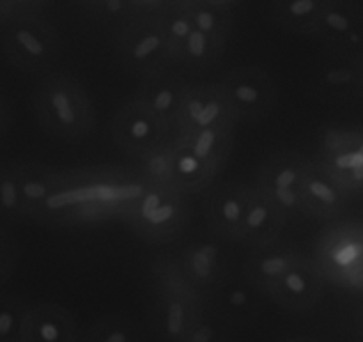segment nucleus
<instances>
[{
	"label": "nucleus",
	"mask_w": 363,
	"mask_h": 342,
	"mask_svg": "<svg viewBox=\"0 0 363 342\" xmlns=\"http://www.w3.org/2000/svg\"><path fill=\"white\" fill-rule=\"evenodd\" d=\"M358 82H360V85L363 87V73L358 75Z\"/></svg>",
	"instance_id": "nucleus-38"
},
{
	"label": "nucleus",
	"mask_w": 363,
	"mask_h": 342,
	"mask_svg": "<svg viewBox=\"0 0 363 342\" xmlns=\"http://www.w3.org/2000/svg\"><path fill=\"white\" fill-rule=\"evenodd\" d=\"M11 124V105L7 101L6 96L0 94V138L4 137V133L7 131Z\"/></svg>",
	"instance_id": "nucleus-36"
},
{
	"label": "nucleus",
	"mask_w": 363,
	"mask_h": 342,
	"mask_svg": "<svg viewBox=\"0 0 363 342\" xmlns=\"http://www.w3.org/2000/svg\"><path fill=\"white\" fill-rule=\"evenodd\" d=\"M344 204V188L319 163L311 160L300 192L301 215L312 219H332L342 211Z\"/></svg>",
	"instance_id": "nucleus-13"
},
{
	"label": "nucleus",
	"mask_w": 363,
	"mask_h": 342,
	"mask_svg": "<svg viewBox=\"0 0 363 342\" xmlns=\"http://www.w3.org/2000/svg\"><path fill=\"white\" fill-rule=\"evenodd\" d=\"M174 138L191 155L197 156L204 165L218 174L233 151L234 126L208 128L188 135H176Z\"/></svg>",
	"instance_id": "nucleus-18"
},
{
	"label": "nucleus",
	"mask_w": 363,
	"mask_h": 342,
	"mask_svg": "<svg viewBox=\"0 0 363 342\" xmlns=\"http://www.w3.org/2000/svg\"><path fill=\"white\" fill-rule=\"evenodd\" d=\"M287 220L282 213L254 187L248 188L247 209H245L243 224L240 231V243L252 248L264 247L279 238L280 231Z\"/></svg>",
	"instance_id": "nucleus-16"
},
{
	"label": "nucleus",
	"mask_w": 363,
	"mask_h": 342,
	"mask_svg": "<svg viewBox=\"0 0 363 342\" xmlns=\"http://www.w3.org/2000/svg\"><path fill=\"white\" fill-rule=\"evenodd\" d=\"M323 294V279L311 259L305 258L289 270L266 297L291 312H305L318 305Z\"/></svg>",
	"instance_id": "nucleus-11"
},
{
	"label": "nucleus",
	"mask_w": 363,
	"mask_h": 342,
	"mask_svg": "<svg viewBox=\"0 0 363 342\" xmlns=\"http://www.w3.org/2000/svg\"><path fill=\"white\" fill-rule=\"evenodd\" d=\"M45 9L46 2L38 0H0V28L18 18L45 14Z\"/></svg>",
	"instance_id": "nucleus-33"
},
{
	"label": "nucleus",
	"mask_w": 363,
	"mask_h": 342,
	"mask_svg": "<svg viewBox=\"0 0 363 342\" xmlns=\"http://www.w3.org/2000/svg\"><path fill=\"white\" fill-rule=\"evenodd\" d=\"M78 325L67 309L57 304L30 305L21 342H78Z\"/></svg>",
	"instance_id": "nucleus-14"
},
{
	"label": "nucleus",
	"mask_w": 363,
	"mask_h": 342,
	"mask_svg": "<svg viewBox=\"0 0 363 342\" xmlns=\"http://www.w3.org/2000/svg\"><path fill=\"white\" fill-rule=\"evenodd\" d=\"M170 131L137 99L124 103L112 121V137L117 148L130 158L140 160L165 144Z\"/></svg>",
	"instance_id": "nucleus-9"
},
{
	"label": "nucleus",
	"mask_w": 363,
	"mask_h": 342,
	"mask_svg": "<svg viewBox=\"0 0 363 342\" xmlns=\"http://www.w3.org/2000/svg\"><path fill=\"white\" fill-rule=\"evenodd\" d=\"M169 142L170 149H172L174 188L184 195L199 194V192L206 190L216 177L215 170L204 165L197 156L191 155L176 138Z\"/></svg>",
	"instance_id": "nucleus-22"
},
{
	"label": "nucleus",
	"mask_w": 363,
	"mask_h": 342,
	"mask_svg": "<svg viewBox=\"0 0 363 342\" xmlns=\"http://www.w3.org/2000/svg\"><path fill=\"white\" fill-rule=\"evenodd\" d=\"M216 126H236L233 112L218 82L190 84L181 103L172 131L188 135Z\"/></svg>",
	"instance_id": "nucleus-8"
},
{
	"label": "nucleus",
	"mask_w": 363,
	"mask_h": 342,
	"mask_svg": "<svg viewBox=\"0 0 363 342\" xmlns=\"http://www.w3.org/2000/svg\"><path fill=\"white\" fill-rule=\"evenodd\" d=\"M190 82L172 71L151 75L142 78L135 99L145 106L163 126L172 131Z\"/></svg>",
	"instance_id": "nucleus-10"
},
{
	"label": "nucleus",
	"mask_w": 363,
	"mask_h": 342,
	"mask_svg": "<svg viewBox=\"0 0 363 342\" xmlns=\"http://www.w3.org/2000/svg\"><path fill=\"white\" fill-rule=\"evenodd\" d=\"M248 184L225 183L209 201L208 220L213 234L223 241H240L241 224L248 201Z\"/></svg>",
	"instance_id": "nucleus-15"
},
{
	"label": "nucleus",
	"mask_w": 363,
	"mask_h": 342,
	"mask_svg": "<svg viewBox=\"0 0 363 342\" xmlns=\"http://www.w3.org/2000/svg\"><path fill=\"white\" fill-rule=\"evenodd\" d=\"M0 48L16 70L41 75L59 62L62 43L45 14H38L4 25L0 28Z\"/></svg>",
	"instance_id": "nucleus-4"
},
{
	"label": "nucleus",
	"mask_w": 363,
	"mask_h": 342,
	"mask_svg": "<svg viewBox=\"0 0 363 342\" xmlns=\"http://www.w3.org/2000/svg\"><path fill=\"white\" fill-rule=\"evenodd\" d=\"M358 75L360 70L353 64H335L326 60L311 77V91L325 99L342 96L353 89L358 82Z\"/></svg>",
	"instance_id": "nucleus-26"
},
{
	"label": "nucleus",
	"mask_w": 363,
	"mask_h": 342,
	"mask_svg": "<svg viewBox=\"0 0 363 342\" xmlns=\"http://www.w3.org/2000/svg\"><path fill=\"white\" fill-rule=\"evenodd\" d=\"M218 84L236 123H257L266 119L279 101L277 84L261 67H234L223 75Z\"/></svg>",
	"instance_id": "nucleus-7"
},
{
	"label": "nucleus",
	"mask_w": 363,
	"mask_h": 342,
	"mask_svg": "<svg viewBox=\"0 0 363 342\" xmlns=\"http://www.w3.org/2000/svg\"><path fill=\"white\" fill-rule=\"evenodd\" d=\"M311 160L298 151H279L261 163L254 188L289 220L300 213V192Z\"/></svg>",
	"instance_id": "nucleus-6"
},
{
	"label": "nucleus",
	"mask_w": 363,
	"mask_h": 342,
	"mask_svg": "<svg viewBox=\"0 0 363 342\" xmlns=\"http://www.w3.org/2000/svg\"><path fill=\"white\" fill-rule=\"evenodd\" d=\"M20 261V245L9 233L0 229V287L11 279Z\"/></svg>",
	"instance_id": "nucleus-34"
},
{
	"label": "nucleus",
	"mask_w": 363,
	"mask_h": 342,
	"mask_svg": "<svg viewBox=\"0 0 363 342\" xmlns=\"http://www.w3.org/2000/svg\"><path fill=\"white\" fill-rule=\"evenodd\" d=\"M225 50L227 45L194 28L191 34L186 38V41L174 53L172 64H177V66L184 67L188 71L202 73V71L213 70L220 62Z\"/></svg>",
	"instance_id": "nucleus-24"
},
{
	"label": "nucleus",
	"mask_w": 363,
	"mask_h": 342,
	"mask_svg": "<svg viewBox=\"0 0 363 342\" xmlns=\"http://www.w3.org/2000/svg\"><path fill=\"white\" fill-rule=\"evenodd\" d=\"M194 28L204 32L209 38L227 45L233 32V11L238 2H220V0H186Z\"/></svg>",
	"instance_id": "nucleus-21"
},
{
	"label": "nucleus",
	"mask_w": 363,
	"mask_h": 342,
	"mask_svg": "<svg viewBox=\"0 0 363 342\" xmlns=\"http://www.w3.org/2000/svg\"><path fill=\"white\" fill-rule=\"evenodd\" d=\"M84 342H144V332L128 316L108 314L89 326Z\"/></svg>",
	"instance_id": "nucleus-27"
},
{
	"label": "nucleus",
	"mask_w": 363,
	"mask_h": 342,
	"mask_svg": "<svg viewBox=\"0 0 363 342\" xmlns=\"http://www.w3.org/2000/svg\"><path fill=\"white\" fill-rule=\"evenodd\" d=\"M30 305L16 294H0V342H21L25 318Z\"/></svg>",
	"instance_id": "nucleus-30"
},
{
	"label": "nucleus",
	"mask_w": 363,
	"mask_h": 342,
	"mask_svg": "<svg viewBox=\"0 0 363 342\" xmlns=\"http://www.w3.org/2000/svg\"><path fill=\"white\" fill-rule=\"evenodd\" d=\"M319 265L321 270L335 272V270H347L362 258V243L360 241H350L346 238L339 240H330L319 245Z\"/></svg>",
	"instance_id": "nucleus-31"
},
{
	"label": "nucleus",
	"mask_w": 363,
	"mask_h": 342,
	"mask_svg": "<svg viewBox=\"0 0 363 342\" xmlns=\"http://www.w3.org/2000/svg\"><path fill=\"white\" fill-rule=\"evenodd\" d=\"M326 0H277L272 2L273 23L291 34H314Z\"/></svg>",
	"instance_id": "nucleus-20"
},
{
	"label": "nucleus",
	"mask_w": 363,
	"mask_h": 342,
	"mask_svg": "<svg viewBox=\"0 0 363 342\" xmlns=\"http://www.w3.org/2000/svg\"><path fill=\"white\" fill-rule=\"evenodd\" d=\"M39 126L60 140H82L94 130L96 110L87 91L73 75L50 73L32 94Z\"/></svg>",
	"instance_id": "nucleus-1"
},
{
	"label": "nucleus",
	"mask_w": 363,
	"mask_h": 342,
	"mask_svg": "<svg viewBox=\"0 0 363 342\" xmlns=\"http://www.w3.org/2000/svg\"><path fill=\"white\" fill-rule=\"evenodd\" d=\"M158 21L162 25L167 41H169L170 53H172L174 59V53L177 52V48L186 41V38L194 31V21H191L190 11L186 7V0L167 4V7L158 16Z\"/></svg>",
	"instance_id": "nucleus-28"
},
{
	"label": "nucleus",
	"mask_w": 363,
	"mask_h": 342,
	"mask_svg": "<svg viewBox=\"0 0 363 342\" xmlns=\"http://www.w3.org/2000/svg\"><path fill=\"white\" fill-rule=\"evenodd\" d=\"M358 23L360 20L350 6L340 2H326L314 34L330 45L350 46L360 41Z\"/></svg>",
	"instance_id": "nucleus-23"
},
{
	"label": "nucleus",
	"mask_w": 363,
	"mask_h": 342,
	"mask_svg": "<svg viewBox=\"0 0 363 342\" xmlns=\"http://www.w3.org/2000/svg\"><path fill=\"white\" fill-rule=\"evenodd\" d=\"M116 53L121 66L140 78L167 71L172 64L169 41L158 18H144L117 32Z\"/></svg>",
	"instance_id": "nucleus-5"
},
{
	"label": "nucleus",
	"mask_w": 363,
	"mask_h": 342,
	"mask_svg": "<svg viewBox=\"0 0 363 342\" xmlns=\"http://www.w3.org/2000/svg\"><path fill=\"white\" fill-rule=\"evenodd\" d=\"M23 201L25 219L45 220L46 208L59 188L60 174L41 163H18L13 165Z\"/></svg>",
	"instance_id": "nucleus-17"
},
{
	"label": "nucleus",
	"mask_w": 363,
	"mask_h": 342,
	"mask_svg": "<svg viewBox=\"0 0 363 342\" xmlns=\"http://www.w3.org/2000/svg\"><path fill=\"white\" fill-rule=\"evenodd\" d=\"M138 176L145 184L174 188L172 149L170 142L158 145L151 153L138 160Z\"/></svg>",
	"instance_id": "nucleus-29"
},
{
	"label": "nucleus",
	"mask_w": 363,
	"mask_h": 342,
	"mask_svg": "<svg viewBox=\"0 0 363 342\" xmlns=\"http://www.w3.org/2000/svg\"><path fill=\"white\" fill-rule=\"evenodd\" d=\"M123 216L147 243H170L190 224V202L176 188L145 184Z\"/></svg>",
	"instance_id": "nucleus-3"
},
{
	"label": "nucleus",
	"mask_w": 363,
	"mask_h": 342,
	"mask_svg": "<svg viewBox=\"0 0 363 342\" xmlns=\"http://www.w3.org/2000/svg\"><path fill=\"white\" fill-rule=\"evenodd\" d=\"M156 305L155 329L163 342H186L204 319L199 291L184 279L179 263L162 258L155 266Z\"/></svg>",
	"instance_id": "nucleus-2"
},
{
	"label": "nucleus",
	"mask_w": 363,
	"mask_h": 342,
	"mask_svg": "<svg viewBox=\"0 0 363 342\" xmlns=\"http://www.w3.org/2000/svg\"><path fill=\"white\" fill-rule=\"evenodd\" d=\"M282 342H319V341L312 339V337H291V339H286Z\"/></svg>",
	"instance_id": "nucleus-37"
},
{
	"label": "nucleus",
	"mask_w": 363,
	"mask_h": 342,
	"mask_svg": "<svg viewBox=\"0 0 363 342\" xmlns=\"http://www.w3.org/2000/svg\"><path fill=\"white\" fill-rule=\"evenodd\" d=\"M0 216L13 222L25 219L23 201L13 167L0 170Z\"/></svg>",
	"instance_id": "nucleus-32"
},
{
	"label": "nucleus",
	"mask_w": 363,
	"mask_h": 342,
	"mask_svg": "<svg viewBox=\"0 0 363 342\" xmlns=\"http://www.w3.org/2000/svg\"><path fill=\"white\" fill-rule=\"evenodd\" d=\"M80 11L89 20L116 32L144 20L138 0H87L80 2Z\"/></svg>",
	"instance_id": "nucleus-25"
},
{
	"label": "nucleus",
	"mask_w": 363,
	"mask_h": 342,
	"mask_svg": "<svg viewBox=\"0 0 363 342\" xmlns=\"http://www.w3.org/2000/svg\"><path fill=\"white\" fill-rule=\"evenodd\" d=\"M250 297L245 289H233L229 293V297H225V307L227 311L233 312V314L241 316L245 311L250 309Z\"/></svg>",
	"instance_id": "nucleus-35"
},
{
	"label": "nucleus",
	"mask_w": 363,
	"mask_h": 342,
	"mask_svg": "<svg viewBox=\"0 0 363 342\" xmlns=\"http://www.w3.org/2000/svg\"><path fill=\"white\" fill-rule=\"evenodd\" d=\"M303 259L305 255L298 248L273 241L252 250L245 261V277L255 291L268 294V291Z\"/></svg>",
	"instance_id": "nucleus-12"
},
{
	"label": "nucleus",
	"mask_w": 363,
	"mask_h": 342,
	"mask_svg": "<svg viewBox=\"0 0 363 342\" xmlns=\"http://www.w3.org/2000/svg\"><path fill=\"white\" fill-rule=\"evenodd\" d=\"M179 268L197 291L213 286L222 275V250L211 243H194L181 254Z\"/></svg>",
	"instance_id": "nucleus-19"
}]
</instances>
